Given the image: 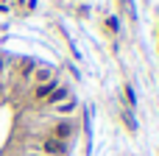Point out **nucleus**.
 <instances>
[{"label": "nucleus", "instance_id": "obj_1", "mask_svg": "<svg viewBox=\"0 0 159 156\" xmlns=\"http://www.w3.org/2000/svg\"><path fill=\"white\" fill-rule=\"evenodd\" d=\"M45 151H48V154H56V156H61L64 151H67V145H64V140H56V137H50V140L45 142Z\"/></svg>", "mask_w": 159, "mask_h": 156}, {"label": "nucleus", "instance_id": "obj_2", "mask_svg": "<svg viewBox=\"0 0 159 156\" xmlns=\"http://www.w3.org/2000/svg\"><path fill=\"white\" fill-rule=\"evenodd\" d=\"M53 89H56V84H53V81H50V84H42V87L36 89V98H48Z\"/></svg>", "mask_w": 159, "mask_h": 156}, {"label": "nucleus", "instance_id": "obj_3", "mask_svg": "<svg viewBox=\"0 0 159 156\" xmlns=\"http://www.w3.org/2000/svg\"><path fill=\"white\" fill-rule=\"evenodd\" d=\"M64 95H67V89H64V87H56V89H53V92H50V100H53V103H56V100H61V98H64Z\"/></svg>", "mask_w": 159, "mask_h": 156}, {"label": "nucleus", "instance_id": "obj_4", "mask_svg": "<svg viewBox=\"0 0 159 156\" xmlns=\"http://www.w3.org/2000/svg\"><path fill=\"white\" fill-rule=\"evenodd\" d=\"M64 137H70V126H67V123H61V126L56 128V140H64Z\"/></svg>", "mask_w": 159, "mask_h": 156}, {"label": "nucleus", "instance_id": "obj_5", "mask_svg": "<svg viewBox=\"0 0 159 156\" xmlns=\"http://www.w3.org/2000/svg\"><path fill=\"white\" fill-rule=\"evenodd\" d=\"M123 120H126V126H129L131 131L137 128V123H134V117H131V112H123Z\"/></svg>", "mask_w": 159, "mask_h": 156}, {"label": "nucleus", "instance_id": "obj_6", "mask_svg": "<svg viewBox=\"0 0 159 156\" xmlns=\"http://www.w3.org/2000/svg\"><path fill=\"white\" fill-rule=\"evenodd\" d=\"M50 75H53L50 70H39V73H36V81H50Z\"/></svg>", "mask_w": 159, "mask_h": 156}, {"label": "nucleus", "instance_id": "obj_7", "mask_svg": "<svg viewBox=\"0 0 159 156\" xmlns=\"http://www.w3.org/2000/svg\"><path fill=\"white\" fill-rule=\"evenodd\" d=\"M126 100H129V106H134V103H137V98H134V89H131V87H126Z\"/></svg>", "mask_w": 159, "mask_h": 156}, {"label": "nucleus", "instance_id": "obj_8", "mask_svg": "<svg viewBox=\"0 0 159 156\" xmlns=\"http://www.w3.org/2000/svg\"><path fill=\"white\" fill-rule=\"evenodd\" d=\"M73 109H75V100H67V103H61V106H59V112H64V114H67V112H73Z\"/></svg>", "mask_w": 159, "mask_h": 156}, {"label": "nucleus", "instance_id": "obj_9", "mask_svg": "<svg viewBox=\"0 0 159 156\" xmlns=\"http://www.w3.org/2000/svg\"><path fill=\"white\" fill-rule=\"evenodd\" d=\"M123 6H126V14L134 20V6H131V0H123Z\"/></svg>", "mask_w": 159, "mask_h": 156}, {"label": "nucleus", "instance_id": "obj_10", "mask_svg": "<svg viewBox=\"0 0 159 156\" xmlns=\"http://www.w3.org/2000/svg\"><path fill=\"white\" fill-rule=\"evenodd\" d=\"M106 25H109V31H117V20H115V17H109V20H106Z\"/></svg>", "mask_w": 159, "mask_h": 156}]
</instances>
